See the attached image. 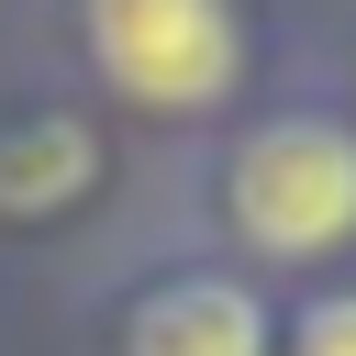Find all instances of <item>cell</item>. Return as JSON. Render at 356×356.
<instances>
[{"mask_svg":"<svg viewBox=\"0 0 356 356\" xmlns=\"http://www.w3.org/2000/svg\"><path fill=\"white\" fill-rule=\"evenodd\" d=\"M234 234L256 256H334L356 234V134L323 111L256 122L234 145Z\"/></svg>","mask_w":356,"mask_h":356,"instance_id":"cell-1","label":"cell"},{"mask_svg":"<svg viewBox=\"0 0 356 356\" xmlns=\"http://www.w3.org/2000/svg\"><path fill=\"white\" fill-rule=\"evenodd\" d=\"M289 356H356V289H323V300L289 323Z\"/></svg>","mask_w":356,"mask_h":356,"instance_id":"cell-5","label":"cell"},{"mask_svg":"<svg viewBox=\"0 0 356 356\" xmlns=\"http://www.w3.org/2000/svg\"><path fill=\"white\" fill-rule=\"evenodd\" d=\"M122 345H134V356H267V312H256V289H234V278H178V289H156V300L134 312Z\"/></svg>","mask_w":356,"mask_h":356,"instance_id":"cell-3","label":"cell"},{"mask_svg":"<svg viewBox=\"0 0 356 356\" xmlns=\"http://www.w3.org/2000/svg\"><path fill=\"white\" fill-rule=\"evenodd\" d=\"M89 178H100V156H89L78 122H22V134H0V211H67Z\"/></svg>","mask_w":356,"mask_h":356,"instance_id":"cell-4","label":"cell"},{"mask_svg":"<svg viewBox=\"0 0 356 356\" xmlns=\"http://www.w3.org/2000/svg\"><path fill=\"white\" fill-rule=\"evenodd\" d=\"M89 56L145 111H211L245 67L234 0H89Z\"/></svg>","mask_w":356,"mask_h":356,"instance_id":"cell-2","label":"cell"}]
</instances>
